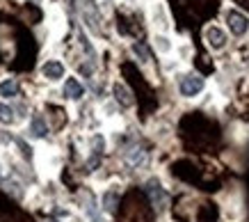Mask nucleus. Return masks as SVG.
I'll return each mask as SVG.
<instances>
[{
	"instance_id": "f8f14e48",
	"label": "nucleus",
	"mask_w": 249,
	"mask_h": 222,
	"mask_svg": "<svg viewBox=\"0 0 249 222\" xmlns=\"http://www.w3.org/2000/svg\"><path fill=\"white\" fill-rule=\"evenodd\" d=\"M85 211H87V215H89V222H103L101 211H98L96 199L91 197V195H87V197H85Z\"/></svg>"
},
{
	"instance_id": "1a4fd4ad",
	"label": "nucleus",
	"mask_w": 249,
	"mask_h": 222,
	"mask_svg": "<svg viewBox=\"0 0 249 222\" xmlns=\"http://www.w3.org/2000/svg\"><path fill=\"white\" fill-rule=\"evenodd\" d=\"M30 133H32V138H46V135H48V124H46L44 115H32Z\"/></svg>"
},
{
	"instance_id": "9b49d317",
	"label": "nucleus",
	"mask_w": 249,
	"mask_h": 222,
	"mask_svg": "<svg viewBox=\"0 0 249 222\" xmlns=\"http://www.w3.org/2000/svg\"><path fill=\"white\" fill-rule=\"evenodd\" d=\"M153 23L158 25L160 30H167V28H169V18H167V12H165V7H162L160 2H156V5H153Z\"/></svg>"
},
{
	"instance_id": "dca6fc26",
	"label": "nucleus",
	"mask_w": 249,
	"mask_h": 222,
	"mask_svg": "<svg viewBox=\"0 0 249 222\" xmlns=\"http://www.w3.org/2000/svg\"><path fill=\"white\" fill-rule=\"evenodd\" d=\"M153 41H156V48H158L160 53H169V51H172V41H169L165 35H156Z\"/></svg>"
},
{
	"instance_id": "2eb2a0df",
	"label": "nucleus",
	"mask_w": 249,
	"mask_h": 222,
	"mask_svg": "<svg viewBox=\"0 0 249 222\" xmlns=\"http://www.w3.org/2000/svg\"><path fill=\"white\" fill-rule=\"evenodd\" d=\"M12 122H14V110L9 106H5V103H0V124L9 126Z\"/></svg>"
},
{
	"instance_id": "7ed1b4c3",
	"label": "nucleus",
	"mask_w": 249,
	"mask_h": 222,
	"mask_svg": "<svg viewBox=\"0 0 249 222\" xmlns=\"http://www.w3.org/2000/svg\"><path fill=\"white\" fill-rule=\"evenodd\" d=\"M146 195H149V199H151V204L156 211H165L167 208L169 197H167V192L162 190V185H160L156 179H151V181L146 184Z\"/></svg>"
},
{
	"instance_id": "ddd939ff",
	"label": "nucleus",
	"mask_w": 249,
	"mask_h": 222,
	"mask_svg": "<svg viewBox=\"0 0 249 222\" xmlns=\"http://www.w3.org/2000/svg\"><path fill=\"white\" fill-rule=\"evenodd\" d=\"M117 204H119V190H117V188L106 190V195H103V208H106L107 213H114Z\"/></svg>"
},
{
	"instance_id": "0eeeda50",
	"label": "nucleus",
	"mask_w": 249,
	"mask_h": 222,
	"mask_svg": "<svg viewBox=\"0 0 249 222\" xmlns=\"http://www.w3.org/2000/svg\"><path fill=\"white\" fill-rule=\"evenodd\" d=\"M64 96H67V99H71V101L83 99V96H85L83 83H80L78 78H67V80H64Z\"/></svg>"
},
{
	"instance_id": "f257e3e1",
	"label": "nucleus",
	"mask_w": 249,
	"mask_h": 222,
	"mask_svg": "<svg viewBox=\"0 0 249 222\" xmlns=\"http://www.w3.org/2000/svg\"><path fill=\"white\" fill-rule=\"evenodd\" d=\"M204 78L196 76V74H188V76L181 78V83H178V92H181V96H185V99H192V96H196V94L204 92Z\"/></svg>"
},
{
	"instance_id": "20e7f679",
	"label": "nucleus",
	"mask_w": 249,
	"mask_h": 222,
	"mask_svg": "<svg viewBox=\"0 0 249 222\" xmlns=\"http://www.w3.org/2000/svg\"><path fill=\"white\" fill-rule=\"evenodd\" d=\"M124 163L133 169L142 167V165H146V151H144L142 147H130V149H126V153H124Z\"/></svg>"
},
{
	"instance_id": "39448f33",
	"label": "nucleus",
	"mask_w": 249,
	"mask_h": 222,
	"mask_svg": "<svg viewBox=\"0 0 249 222\" xmlns=\"http://www.w3.org/2000/svg\"><path fill=\"white\" fill-rule=\"evenodd\" d=\"M41 76L46 80H62L64 78V64L57 60H48L41 64Z\"/></svg>"
},
{
	"instance_id": "4468645a",
	"label": "nucleus",
	"mask_w": 249,
	"mask_h": 222,
	"mask_svg": "<svg viewBox=\"0 0 249 222\" xmlns=\"http://www.w3.org/2000/svg\"><path fill=\"white\" fill-rule=\"evenodd\" d=\"M130 51H133V55L140 60V64H149V60H151V57H149V53H146V48H144L142 44H133V46H130Z\"/></svg>"
},
{
	"instance_id": "f3484780",
	"label": "nucleus",
	"mask_w": 249,
	"mask_h": 222,
	"mask_svg": "<svg viewBox=\"0 0 249 222\" xmlns=\"http://www.w3.org/2000/svg\"><path fill=\"white\" fill-rule=\"evenodd\" d=\"M48 222H55V220H48Z\"/></svg>"
},
{
	"instance_id": "a211bd4d",
	"label": "nucleus",
	"mask_w": 249,
	"mask_h": 222,
	"mask_svg": "<svg viewBox=\"0 0 249 222\" xmlns=\"http://www.w3.org/2000/svg\"><path fill=\"white\" fill-rule=\"evenodd\" d=\"M0 179H2V174H0Z\"/></svg>"
},
{
	"instance_id": "9d476101",
	"label": "nucleus",
	"mask_w": 249,
	"mask_h": 222,
	"mask_svg": "<svg viewBox=\"0 0 249 222\" xmlns=\"http://www.w3.org/2000/svg\"><path fill=\"white\" fill-rule=\"evenodd\" d=\"M18 83H16L14 78H5L2 83H0V96L2 99H14V96H18Z\"/></svg>"
},
{
	"instance_id": "423d86ee",
	"label": "nucleus",
	"mask_w": 249,
	"mask_h": 222,
	"mask_svg": "<svg viewBox=\"0 0 249 222\" xmlns=\"http://www.w3.org/2000/svg\"><path fill=\"white\" fill-rule=\"evenodd\" d=\"M206 37V44L211 48H215V51H219V48H224V44H227V35L219 30V28H215V25H211V28H206L204 32Z\"/></svg>"
},
{
	"instance_id": "f03ea898",
	"label": "nucleus",
	"mask_w": 249,
	"mask_h": 222,
	"mask_svg": "<svg viewBox=\"0 0 249 222\" xmlns=\"http://www.w3.org/2000/svg\"><path fill=\"white\" fill-rule=\"evenodd\" d=\"M227 23H229V30L233 32L235 37H242L249 30V18L242 12H238V9H229L227 12Z\"/></svg>"
},
{
	"instance_id": "6e6552de",
	"label": "nucleus",
	"mask_w": 249,
	"mask_h": 222,
	"mask_svg": "<svg viewBox=\"0 0 249 222\" xmlns=\"http://www.w3.org/2000/svg\"><path fill=\"white\" fill-rule=\"evenodd\" d=\"M112 94H114V101H117L119 106H124V108L133 106V94H130V90L124 83H114L112 85Z\"/></svg>"
}]
</instances>
